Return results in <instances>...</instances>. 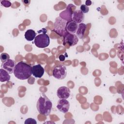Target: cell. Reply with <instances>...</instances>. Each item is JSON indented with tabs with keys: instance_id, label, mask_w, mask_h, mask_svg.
<instances>
[{
	"instance_id": "5",
	"label": "cell",
	"mask_w": 124,
	"mask_h": 124,
	"mask_svg": "<svg viewBox=\"0 0 124 124\" xmlns=\"http://www.w3.org/2000/svg\"><path fill=\"white\" fill-rule=\"evenodd\" d=\"M52 75L53 76L57 79L60 80L64 79L67 75L66 67L62 64L56 66L53 70Z\"/></svg>"
},
{
	"instance_id": "17",
	"label": "cell",
	"mask_w": 124,
	"mask_h": 124,
	"mask_svg": "<svg viewBox=\"0 0 124 124\" xmlns=\"http://www.w3.org/2000/svg\"><path fill=\"white\" fill-rule=\"evenodd\" d=\"M10 56L6 53H2L0 54V59L2 63L5 62L8 60L10 59Z\"/></svg>"
},
{
	"instance_id": "20",
	"label": "cell",
	"mask_w": 124,
	"mask_h": 124,
	"mask_svg": "<svg viewBox=\"0 0 124 124\" xmlns=\"http://www.w3.org/2000/svg\"><path fill=\"white\" fill-rule=\"evenodd\" d=\"M1 3L2 5L6 7H9L11 5V3L9 1L7 0H2L1 1Z\"/></svg>"
},
{
	"instance_id": "12",
	"label": "cell",
	"mask_w": 124,
	"mask_h": 124,
	"mask_svg": "<svg viewBox=\"0 0 124 124\" xmlns=\"http://www.w3.org/2000/svg\"><path fill=\"white\" fill-rule=\"evenodd\" d=\"M44 68L41 66V64H37L32 66V75L35 78H41L44 74Z\"/></svg>"
},
{
	"instance_id": "23",
	"label": "cell",
	"mask_w": 124,
	"mask_h": 124,
	"mask_svg": "<svg viewBox=\"0 0 124 124\" xmlns=\"http://www.w3.org/2000/svg\"><path fill=\"white\" fill-rule=\"evenodd\" d=\"M22 1L24 2L25 4H27V3L28 4H30V0H22Z\"/></svg>"
},
{
	"instance_id": "7",
	"label": "cell",
	"mask_w": 124,
	"mask_h": 124,
	"mask_svg": "<svg viewBox=\"0 0 124 124\" xmlns=\"http://www.w3.org/2000/svg\"><path fill=\"white\" fill-rule=\"evenodd\" d=\"M63 44H68L70 46H73L76 45L78 42V38L75 34L70 33L68 32L63 35Z\"/></svg>"
},
{
	"instance_id": "18",
	"label": "cell",
	"mask_w": 124,
	"mask_h": 124,
	"mask_svg": "<svg viewBox=\"0 0 124 124\" xmlns=\"http://www.w3.org/2000/svg\"><path fill=\"white\" fill-rule=\"evenodd\" d=\"M80 11L84 14L85 13H87L88 12H89V7L86 6L85 4H82L81 6H80Z\"/></svg>"
},
{
	"instance_id": "4",
	"label": "cell",
	"mask_w": 124,
	"mask_h": 124,
	"mask_svg": "<svg viewBox=\"0 0 124 124\" xmlns=\"http://www.w3.org/2000/svg\"><path fill=\"white\" fill-rule=\"evenodd\" d=\"M67 21L60 16L56 18L54 24V31L61 36H63L66 33V26Z\"/></svg>"
},
{
	"instance_id": "19",
	"label": "cell",
	"mask_w": 124,
	"mask_h": 124,
	"mask_svg": "<svg viewBox=\"0 0 124 124\" xmlns=\"http://www.w3.org/2000/svg\"><path fill=\"white\" fill-rule=\"evenodd\" d=\"M25 124H36L37 122L36 121V120L33 118H29L27 119L24 123Z\"/></svg>"
},
{
	"instance_id": "16",
	"label": "cell",
	"mask_w": 124,
	"mask_h": 124,
	"mask_svg": "<svg viewBox=\"0 0 124 124\" xmlns=\"http://www.w3.org/2000/svg\"><path fill=\"white\" fill-rule=\"evenodd\" d=\"M36 33L33 30H28L25 33V38L28 41H31L34 40L36 36Z\"/></svg>"
},
{
	"instance_id": "21",
	"label": "cell",
	"mask_w": 124,
	"mask_h": 124,
	"mask_svg": "<svg viewBox=\"0 0 124 124\" xmlns=\"http://www.w3.org/2000/svg\"><path fill=\"white\" fill-rule=\"evenodd\" d=\"M92 4V1L91 0H87L85 2V5L86 6H89V5H91Z\"/></svg>"
},
{
	"instance_id": "13",
	"label": "cell",
	"mask_w": 124,
	"mask_h": 124,
	"mask_svg": "<svg viewBox=\"0 0 124 124\" xmlns=\"http://www.w3.org/2000/svg\"><path fill=\"white\" fill-rule=\"evenodd\" d=\"M78 28V24L73 20L67 22L66 26V31L67 32L75 34L76 33Z\"/></svg>"
},
{
	"instance_id": "10",
	"label": "cell",
	"mask_w": 124,
	"mask_h": 124,
	"mask_svg": "<svg viewBox=\"0 0 124 124\" xmlns=\"http://www.w3.org/2000/svg\"><path fill=\"white\" fill-rule=\"evenodd\" d=\"M16 65V62L14 60L9 59L5 62L2 63V67L9 74H12L14 72V69Z\"/></svg>"
},
{
	"instance_id": "3",
	"label": "cell",
	"mask_w": 124,
	"mask_h": 124,
	"mask_svg": "<svg viewBox=\"0 0 124 124\" xmlns=\"http://www.w3.org/2000/svg\"><path fill=\"white\" fill-rule=\"evenodd\" d=\"M40 31L42 33L38 32L39 34L35 37L34 43L38 48H45L48 46L50 44V38L48 35L46 33L47 31L46 29H42Z\"/></svg>"
},
{
	"instance_id": "15",
	"label": "cell",
	"mask_w": 124,
	"mask_h": 124,
	"mask_svg": "<svg viewBox=\"0 0 124 124\" xmlns=\"http://www.w3.org/2000/svg\"><path fill=\"white\" fill-rule=\"evenodd\" d=\"M10 79L9 73L5 69L1 68L0 69V81L1 82L8 81Z\"/></svg>"
},
{
	"instance_id": "11",
	"label": "cell",
	"mask_w": 124,
	"mask_h": 124,
	"mask_svg": "<svg viewBox=\"0 0 124 124\" xmlns=\"http://www.w3.org/2000/svg\"><path fill=\"white\" fill-rule=\"evenodd\" d=\"M84 19V14L80 10H75L72 14V20L76 23H82Z\"/></svg>"
},
{
	"instance_id": "1",
	"label": "cell",
	"mask_w": 124,
	"mask_h": 124,
	"mask_svg": "<svg viewBox=\"0 0 124 124\" xmlns=\"http://www.w3.org/2000/svg\"><path fill=\"white\" fill-rule=\"evenodd\" d=\"M14 74L17 79H27L32 75V67L27 63L21 61L16 64Z\"/></svg>"
},
{
	"instance_id": "6",
	"label": "cell",
	"mask_w": 124,
	"mask_h": 124,
	"mask_svg": "<svg viewBox=\"0 0 124 124\" xmlns=\"http://www.w3.org/2000/svg\"><path fill=\"white\" fill-rule=\"evenodd\" d=\"M76 6L72 4H69L66 9L60 14V17L64 19L67 22L72 20V14L75 10Z\"/></svg>"
},
{
	"instance_id": "22",
	"label": "cell",
	"mask_w": 124,
	"mask_h": 124,
	"mask_svg": "<svg viewBox=\"0 0 124 124\" xmlns=\"http://www.w3.org/2000/svg\"><path fill=\"white\" fill-rule=\"evenodd\" d=\"M59 59L61 61H63L65 60V57L63 55H61L59 56Z\"/></svg>"
},
{
	"instance_id": "2",
	"label": "cell",
	"mask_w": 124,
	"mask_h": 124,
	"mask_svg": "<svg viewBox=\"0 0 124 124\" xmlns=\"http://www.w3.org/2000/svg\"><path fill=\"white\" fill-rule=\"evenodd\" d=\"M36 107L40 114L47 116L51 111L52 103L47 96L42 93L37 101Z\"/></svg>"
},
{
	"instance_id": "8",
	"label": "cell",
	"mask_w": 124,
	"mask_h": 124,
	"mask_svg": "<svg viewBox=\"0 0 124 124\" xmlns=\"http://www.w3.org/2000/svg\"><path fill=\"white\" fill-rule=\"evenodd\" d=\"M70 104L68 101L65 99H60L58 101L57 108L61 112L66 113L69 110Z\"/></svg>"
},
{
	"instance_id": "9",
	"label": "cell",
	"mask_w": 124,
	"mask_h": 124,
	"mask_svg": "<svg viewBox=\"0 0 124 124\" xmlns=\"http://www.w3.org/2000/svg\"><path fill=\"white\" fill-rule=\"evenodd\" d=\"M57 96L60 99H67L70 95V89L65 86H62L58 88L57 92Z\"/></svg>"
},
{
	"instance_id": "14",
	"label": "cell",
	"mask_w": 124,
	"mask_h": 124,
	"mask_svg": "<svg viewBox=\"0 0 124 124\" xmlns=\"http://www.w3.org/2000/svg\"><path fill=\"white\" fill-rule=\"evenodd\" d=\"M86 27L87 25L83 23H80L78 25V28L76 33L78 38L79 39H82L83 38Z\"/></svg>"
}]
</instances>
